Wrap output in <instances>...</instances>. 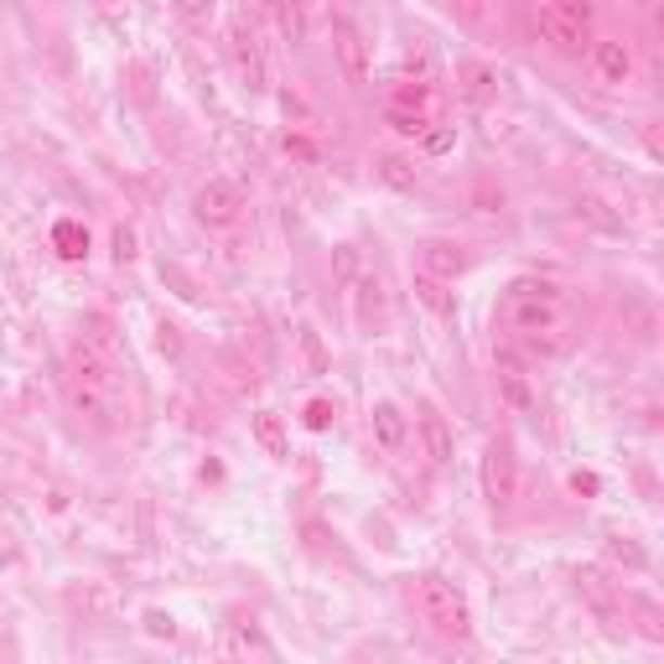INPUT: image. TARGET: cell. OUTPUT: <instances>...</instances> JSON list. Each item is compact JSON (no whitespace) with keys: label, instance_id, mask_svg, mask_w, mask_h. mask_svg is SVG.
<instances>
[{"label":"cell","instance_id":"cell-1","mask_svg":"<svg viewBox=\"0 0 664 664\" xmlns=\"http://www.w3.org/2000/svg\"><path fill=\"white\" fill-rule=\"evenodd\" d=\"M68 400L73 410L99 431H119L130 421V405H125V374H119V363L110 348H99V343H78L68 358Z\"/></svg>","mask_w":664,"mask_h":664},{"label":"cell","instance_id":"cell-2","mask_svg":"<svg viewBox=\"0 0 664 664\" xmlns=\"http://www.w3.org/2000/svg\"><path fill=\"white\" fill-rule=\"evenodd\" d=\"M503 322H509V337H514L529 358H556L571 343V317L561 311L556 296H546V291H514Z\"/></svg>","mask_w":664,"mask_h":664},{"label":"cell","instance_id":"cell-3","mask_svg":"<svg viewBox=\"0 0 664 664\" xmlns=\"http://www.w3.org/2000/svg\"><path fill=\"white\" fill-rule=\"evenodd\" d=\"M410 602H416V613L426 617L436 634H447V639H468V602L462 592L442 582V576H416V587H410Z\"/></svg>","mask_w":664,"mask_h":664},{"label":"cell","instance_id":"cell-4","mask_svg":"<svg viewBox=\"0 0 664 664\" xmlns=\"http://www.w3.org/2000/svg\"><path fill=\"white\" fill-rule=\"evenodd\" d=\"M535 22H540V37L566 58H582L587 42H592V11L582 0H546Z\"/></svg>","mask_w":664,"mask_h":664},{"label":"cell","instance_id":"cell-5","mask_svg":"<svg viewBox=\"0 0 664 664\" xmlns=\"http://www.w3.org/2000/svg\"><path fill=\"white\" fill-rule=\"evenodd\" d=\"M483 494H488L494 509H509L514 494H520V457H514L509 436H494L488 451H483Z\"/></svg>","mask_w":664,"mask_h":664},{"label":"cell","instance_id":"cell-6","mask_svg":"<svg viewBox=\"0 0 664 664\" xmlns=\"http://www.w3.org/2000/svg\"><path fill=\"white\" fill-rule=\"evenodd\" d=\"M192 214H197V224H208V229H229L244 214V192L229 177H208L203 188L192 192Z\"/></svg>","mask_w":664,"mask_h":664},{"label":"cell","instance_id":"cell-7","mask_svg":"<svg viewBox=\"0 0 664 664\" xmlns=\"http://www.w3.org/2000/svg\"><path fill=\"white\" fill-rule=\"evenodd\" d=\"M229 52H234V63H239V78H244L250 89H265V48H260V31L244 22V16L229 26Z\"/></svg>","mask_w":664,"mask_h":664},{"label":"cell","instance_id":"cell-8","mask_svg":"<svg viewBox=\"0 0 664 664\" xmlns=\"http://www.w3.org/2000/svg\"><path fill=\"white\" fill-rule=\"evenodd\" d=\"M332 48H337V68H343L348 84H363V78H369V42H363V31H358L348 16L332 22Z\"/></svg>","mask_w":664,"mask_h":664},{"label":"cell","instance_id":"cell-9","mask_svg":"<svg viewBox=\"0 0 664 664\" xmlns=\"http://www.w3.org/2000/svg\"><path fill=\"white\" fill-rule=\"evenodd\" d=\"M571 582H576V592L592 602L602 617H613L617 613V602H623V592H617V582H608V571H597V566H576L571 571Z\"/></svg>","mask_w":664,"mask_h":664},{"label":"cell","instance_id":"cell-10","mask_svg":"<svg viewBox=\"0 0 664 664\" xmlns=\"http://www.w3.org/2000/svg\"><path fill=\"white\" fill-rule=\"evenodd\" d=\"M416 426H421L426 457L436 462V468H447V462H451V426H447V416H442L436 405H421V410H416Z\"/></svg>","mask_w":664,"mask_h":664},{"label":"cell","instance_id":"cell-11","mask_svg":"<svg viewBox=\"0 0 664 664\" xmlns=\"http://www.w3.org/2000/svg\"><path fill=\"white\" fill-rule=\"evenodd\" d=\"M421 270L436 276V281H457V276L468 270V255H462L451 239H426V244H421Z\"/></svg>","mask_w":664,"mask_h":664},{"label":"cell","instance_id":"cell-12","mask_svg":"<svg viewBox=\"0 0 664 664\" xmlns=\"http://www.w3.org/2000/svg\"><path fill=\"white\" fill-rule=\"evenodd\" d=\"M592 73H597V84H628V73H634V52H628V42H597Z\"/></svg>","mask_w":664,"mask_h":664},{"label":"cell","instance_id":"cell-13","mask_svg":"<svg viewBox=\"0 0 664 664\" xmlns=\"http://www.w3.org/2000/svg\"><path fill=\"white\" fill-rule=\"evenodd\" d=\"M369 431H374V442H380L384 451H400L405 447V416L395 400H380L374 410H369Z\"/></svg>","mask_w":664,"mask_h":664},{"label":"cell","instance_id":"cell-14","mask_svg":"<svg viewBox=\"0 0 664 664\" xmlns=\"http://www.w3.org/2000/svg\"><path fill=\"white\" fill-rule=\"evenodd\" d=\"M494 94H498L494 68H483V63H462V99H468L473 110H483Z\"/></svg>","mask_w":664,"mask_h":664},{"label":"cell","instance_id":"cell-15","mask_svg":"<svg viewBox=\"0 0 664 664\" xmlns=\"http://www.w3.org/2000/svg\"><path fill=\"white\" fill-rule=\"evenodd\" d=\"M250 426H255V442H260L270 457H291V442H285V426H281V416H276V410H260Z\"/></svg>","mask_w":664,"mask_h":664},{"label":"cell","instance_id":"cell-16","mask_svg":"<svg viewBox=\"0 0 664 664\" xmlns=\"http://www.w3.org/2000/svg\"><path fill=\"white\" fill-rule=\"evenodd\" d=\"M270 11H276V26H281V37L291 48H302V37H307V16H302V0H270Z\"/></svg>","mask_w":664,"mask_h":664},{"label":"cell","instance_id":"cell-17","mask_svg":"<svg viewBox=\"0 0 664 664\" xmlns=\"http://www.w3.org/2000/svg\"><path fill=\"white\" fill-rule=\"evenodd\" d=\"M447 285L451 281H436V276H426V270H421V276H416V296H421L436 317H451V311H457V296H451Z\"/></svg>","mask_w":664,"mask_h":664},{"label":"cell","instance_id":"cell-18","mask_svg":"<svg viewBox=\"0 0 664 664\" xmlns=\"http://www.w3.org/2000/svg\"><path fill=\"white\" fill-rule=\"evenodd\" d=\"M52 244H58V255H63V260H84V255H89V229H84V224H73V218H63V224L52 229Z\"/></svg>","mask_w":664,"mask_h":664},{"label":"cell","instance_id":"cell-19","mask_svg":"<svg viewBox=\"0 0 664 664\" xmlns=\"http://www.w3.org/2000/svg\"><path fill=\"white\" fill-rule=\"evenodd\" d=\"M224 654H260V660H270V643H265L255 628H229V639H224Z\"/></svg>","mask_w":664,"mask_h":664},{"label":"cell","instance_id":"cell-20","mask_svg":"<svg viewBox=\"0 0 664 664\" xmlns=\"http://www.w3.org/2000/svg\"><path fill=\"white\" fill-rule=\"evenodd\" d=\"M380 177L390 182V188H416V162H410V156H384Z\"/></svg>","mask_w":664,"mask_h":664},{"label":"cell","instance_id":"cell-21","mask_svg":"<svg viewBox=\"0 0 664 664\" xmlns=\"http://www.w3.org/2000/svg\"><path fill=\"white\" fill-rule=\"evenodd\" d=\"M390 125L400 130V136H426L431 119L421 115V110H405V104H390Z\"/></svg>","mask_w":664,"mask_h":664},{"label":"cell","instance_id":"cell-22","mask_svg":"<svg viewBox=\"0 0 664 664\" xmlns=\"http://www.w3.org/2000/svg\"><path fill=\"white\" fill-rule=\"evenodd\" d=\"M608 556H613V561H623V566H634V571L649 566V556H643L634 540H623V535H613V540H608Z\"/></svg>","mask_w":664,"mask_h":664},{"label":"cell","instance_id":"cell-23","mask_svg":"<svg viewBox=\"0 0 664 664\" xmlns=\"http://www.w3.org/2000/svg\"><path fill=\"white\" fill-rule=\"evenodd\" d=\"M332 416H337V410H332V400H311L302 421H307V431H328V426H332Z\"/></svg>","mask_w":664,"mask_h":664},{"label":"cell","instance_id":"cell-24","mask_svg":"<svg viewBox=\"0 0 664 664\" xmlns=\"http://www.w3.org/2000/svg\"><path fill=\"white\" fill-rule=\"evenodd\" d=\"M177 11H182V22L203 26L208 16H214V0H177Z\"/></svg>","mask_w":664,"mask_h":664},{"label":"cell","instance_id":"cell-25","mask_svg":"<svg viewBox=\"0 0 664 664\" xmlns=\"http://www.w3.org/2000/svg\"><path fill=\"white\" fill-rule=\"evenodd\" d=\"M145 634H151V639H171L177 623H171V613H145Z\"/></svg>","mask_w":664,"mask_h":664},{"label":"cell","instance_id":"cell-26","mask_svg":"<svg viewBox=\"0 0 664 664\" xmlns=\"http://www.w3.org/2000/svg\"><path fill=\"white\" fill-rule=\"evenodd\" d=\"M302 348H307L311 369H317V374H322V369H328V358H322V343H317V332H311V328H302Z\"/></svg>","mask_w":664,"mask_h":664},{"label":"cell","instance_id":"cell-27","mask_svg":"<svg viewBox=\"0 0 664 664\" xmlns=\"http://www.w3.org/2000/svg\"><path fill=\"white\" fill-rule=\"evenodd\" d=\"M115 255L119 260H130V255H136V234H130V229H115Z\"/></svg>","mask_w":664,"mask_h":664},{"label":"cell","instance_id":"cell-28","mask_svg":"<svg viewBox=\"0 0 664 664\" xmlns=\"http://www.w3.org/2000/svg\"><path fill=\"white\" fill-rule=\"evenodd\" d=\"M571 488H576V494H597V477L592 473H571Z\"/></svg>","mask_w":664,"mask_h":664}]
</instances>
